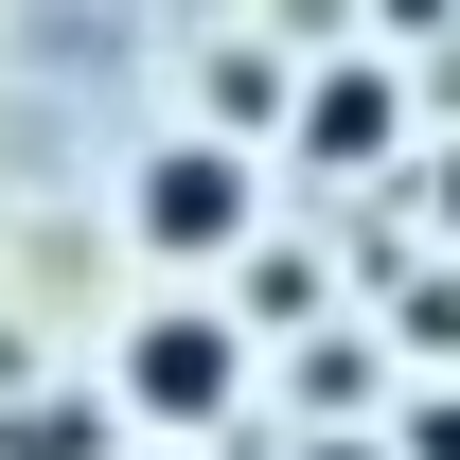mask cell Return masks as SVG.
Instances as JSON below:
<instances>
[{"mask_svg": "<svg viewBox=\"0 0 460 460\" xmlns=\"http://www.w3.org/2000/svg\"><path fill=\"white\" fill-rule=\"evenodd\" d=\"M390 71H319V107H301V142H319V160H372V142H390Z\"/></svg>", "mask_w": 460, "mask_h": 460, "instance_id": "3957f363", "label": "cell"}, {"mask_svg": "<svg viewBox=\"0 0 460 460\" xmlns=\"http://www.w3.org/2000/svg\"><path fill=\"white\" fill-rule=\"evenodd\" d=\"M18 460H107V425L89 407H18Z\"/></svg>", "mask_w": 460, "mask_h": 460, "instance_id": "277c9868", "label": "cell"}, {"mask_svg": "<svg viewBox=\"0 0 460 460\" xmlns=\"http://www.w3.org/2000/svg\"><path fill=\"white\" fill-rule=\"evenodd\" d=\"M407 460H460V390H443V407H425V425H407Z\"/></svg>", "mask_w": 460, "mask_h": 460, "instance_id": "5b68a950", "label": "cell"}, {"mask_svg": "<svg viewBox=\"0 0 460 460\" xmlns=\"http://www.w3.org/2000/svg\"><path fill=\"white\" fill-rule=\"evenodd\" d=\"M142 248H177V266L248 248V177H230V142H177V160L142 177Z\"/></svg>", "mask_w": 460, "mask_h": 460, "instance_id": "6da1fadb", "label": "cell"}, {"mask_svg": "<svg viewBox=\"0 0 460 460\" xmlns=\"http://www.w3.org/2000/svg\"><path fill=\"white\" fill-rule=\"evenodd\" d=\"M319 460H354V443H319Z\"/></svg>", "mask_w": 460, "mask_h": 460, "instance_id": "8992f818", "label": "cell"}, {"mask_svg": "<svg viewBox=\"0 0 460 460\" xmlns=\"http://www.w3.org/2000/svg\"><path fill=\"white\" fill-rule=\"evenodd\" d=\"M124 390L160 407V425H213V407L248 390V354H230V319H142V354H124Z\"/></svg>", "mask_w": 460, "mask_h": 460, "instance_id": "7a4b0ae2", "label": "cell"}]
</instances>
